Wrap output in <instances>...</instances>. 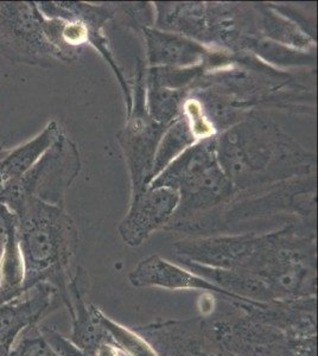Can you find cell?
<instances>
[{
	"instance_id": "cell-1",
	"label": "cell",
	"mask_w": 318,
	"mask_h": 356,
	"mask_svg": "<svg viewBox=\"0 0 318 356\" xmlns=\"http://www.w3.org/2000/svg\"><path fill=\"white\" fill-rule=\"evenodd\" d=\"M218 164L238 193L314 174L316 159L273 122L248 117L215 138Z\"/></svg>"
},
{
	"instance_id": "cell-2",
	"label": "cell",
	"mask_w": 318,
	"mask_h": 356,
	"mask_svg": "<svg viewBox=\"0 0 318 356\" xmlns=\"http://www.w3.org/2000/svg\"><path fill=\"white\" fill-rule=\"evenodd\" d=\"M159 186L173 188L180 194L177 209L163 229L193 236L227 232L225 211L238 191L218 164L215 138L189 146L148 188Z\"/></svg>"
},
{
	"instance_id": "cell-3",
	"label": "cell",
	"mask_w": 318,
	"mask_h": 356,
	"mask_svg": "<svg viewBox=\"0 0 318 356\" xmlns=\"http://www.w3.org/2000/svg\"><path fill=\"white\" fill-rule=\"evenodd\" d=\"M8 207L16 218L17 234L24 264L22 292L37 284L56 288L65 304L72 264L79 247V231L65 208L31 196H22Z\"/></svg>"
},
{
	"instance_id": "cell-4",
	"label": "cell",
	"mask_w": 318,
	"mask_h": 356,
	"mask_svg": "<svg viewBox=\"0 0 318 356\" xmlns=\"http://www.w3.org/2000/svg\"><path fill=\"white\" fill-rule=\"evenodd\" d=\"M240 271L262 280L274 300L316 297V235L294 225L258 235L253 254Z\"/></svg>"
},
{
	"instance_id": "cell-5",
	"label": "cell",
	"mask_w": 318,
	"mask_h": 356,
	"mask_svg": "<svg viewBox=\"0 0 318 356\" xmlns=\"http://www.w3.org/2000/svg\"><path fill=\"white\" fill-rule=\"evenodd\" d=\"M208 349L237 356H317V337L296 339L245 315L206 320Z\"/></svg>"
},
{
	"instance_id": "cell-6",
	"label": "cell",
	"mask_w": 318,
	"mask_h": 356,
	"mask_svg": "<svg viewBox=\"0 0 318 356\" xmlns=\"http://www.w3.org/2000/svg\"><path fill=\"white\" fill-rule=\"evenodd\" d=\"M0 56L13 65L40 68L65 63L45 36L36 1H0Z\"/></svg>"
},
{
	"instance_id": "cell-7",
	"label": "cell",
	"mask_w": 318,
	"mask_h": 356,
	"mask_svg": "<svg viewBox=\"0 0 318 356\" xmlns=\"http://www.w3.org/2000/svg\"><path fill=\"white\" fill-rule=\"evenodd\" d=\"M81 170L80 152L65 134L17 182L0 191V203L8 206L22 196L63 207L65 193Z\"/></svg>"
},
{
	"instance_id": "cell-8",
	"label": "cell",
	"mask_w": 318,
	"mask_h": 356,
	"mask_svg": "<svg viewBox=\"0 0 318 356\" xmlns=\"http://www.w3.org/2000/svg\"><path fill=\"white\" fill-rule=\"evenodd\" d=\"M134 102L125 129L119 134L132 183V196L141 194L150 184L153 158L163 134L169 126L154 122L146 108L145 69L139 61L136 77Z\"/></svg>"
},
{
	"instance_id": "cell-9",
	"label": "cell",
	"mask_w": 318,
	"mask_h": 356,
	"mask_svg": "<svg viewBox=\"0 0 318 356\" xmlns=\"http://www.w3.org/2000/svg\"><path fill=\"white\" fill-rule=\"evenodd\" d=\"M258 234H218L191 236L173 245L178 259L222 270H241L248 263Z\"/></svg>"
},
{
	"instance_id": "cell-10",
	"label": "cell",
	"mask_w": 318,
	"mask_h": 356,
	"mask_svg": "<svg viewBox=\"0 0 318 356\" xmlns=\"http://www.w3.org/2000/svg\"><path fill=\"white\" fill-rule=\"evenodd\" d=\"M65 305L56 288L37 284L13 300L0 303V343L10 349L22 332L42 323L43 318Z\"/></svg>"
},
{
	"instance_id": "cell-11",
	"label": "cell",
	"mask_w": 318,
	"mask_h": 356,
	"mask_svg": "<svg viewBox=\"0 0 318 356\" xmlns=\"http://www.w3.org/2000/svg\"><path fill=\"white\" fill-rule=\"evenodd\" d=\"M180 202L177 191L168 186L146 188L132 196L129 213L119 225V234L129 246H141L150 235L163 229Z\"/></svg>"
},
{
	"instance_id": "cell-12",
	"label": "cell",
	"mask_w": 318,
	"mask_h": 356,
	"mask_svg": "<svg viewBox=\"0 0 318 356\" xmlns=\"http://www.w3.org/2000/svg\"><path fill=\"white\" fill-rule=\"evenodd\" d=\"M242 315L296 339L317 337V297L232 305Z\"/></svg>"
},
{
	"instance_id": "cell-13",
	"label": "cell",
	"mask_w": 318,
	"mask_h": 356,
	"mask_svg": "<svg viewBox=\"0 0 318 356\" xmlns=\"http://www.w3.org/2000/svg\"><path fill=\"white\" fill-rule=\"evenodd\" d=\"M129 283L136 288H159L166 290H193L218 295L230 305L238 303H252L253 300H244L215 286L208 280L193 272L163 259L159 255H151L141 260L129 275Z\"/></svg>"
},
{
	"instance_id": "cell-14",
	"label": "cell",
	"mask_w": 318,
	"mask_h": 356,
	"mask_svg": "<svg viewBox=\"0 0 318 356\" xmlns=\"http://www.w3.org/2000/svg\"><path fill=\"white\" fill-rule=\"evenodd\" d=\"M133 329L151 344L158 356H195L209 347L203 317L156 322Z\"/></svg>"
},
{
	"instance_id": "cell-15",
	"label": "cell",
	"mask_w": 318,
	"mask_h": 356,
	"mask_svg": "<svg viewBox=\"0 0 318 356\" xmlns=\"http://www.w3.org/2000/svg\"><path fill=\"white\" fill-rule=\"evenodd\" d=\"M68 296L65 307L72 317L70 340L88 356H94L97 347L102 343H111L109 334L97 320L93 304L87 303L89 292L88 272L77 266L68 284Z\"/></svg>"
},
{
	"instance_id": "cell-16",
	"label": "cell",
	"mask_w": 318,
	"mask_h": 356,
	"mask_svg": "<svg viewBox=\"0 0 318 356\" xmlns=\"http://www.w3.org/2000/svg\"><path fill=\"white\" fill-rule=\"evenodd\" d=\"M144 33L152 65H163L168 68L196 65L209 54L208 49L177 33H161L153 29H144Z\"/></svg>"
},
{
	"instance_id": "cell-17",
	"label": "cell",
	"mask_w": 318,
	"mask_h": 356,
	"mask_svg": "<svg viewBox=\"0 0 318 356\" xmlns=\"http://www.w3.org/2000/svg\"><path fill=\"white\" fill-rule=\"evenodd\" d=\"M61 134L63 132L58 124L50 122L36 137L13 149H8V154L0 163V179L3 188L23 177L54 145Z\"/></svg>"
},
{
	"instance_id": "cell-18",
	"label": "cell",
	"mask_w": 318,
	"mask_h": 356,
	"mask_svg": "<svg viewBox=\"0 0 318 356\" xmlns=\"http://www.w3.org/2000/svg\"><path fill=\"white\" fill-rule=\"evenodd\" d=\"M196 140L190 131L186 118L183 114L177 120L171 124L163 134L161 142L158 144L157 150L153 158L152 169L150 174V183L152 182L161 171L175 161L180 154L186 151L189 146L195 144ZM150 186V184H149Z\"/></svg>"
},
{
	"instance_id": "cell-19",
	"label": "cell",
	"mask_w": 318,
	"mask_h": 356,
	"mask_svg": "<svg viewBox=\"0 0 318 356\" xmlns=\"http://www.w3.org/2000/svg\"><path fill=\"white\" fill-rule=\"evenodd\" d=\"M186 89L166 88L157 82L148 80V102L150 117L154 122L170 126L180 118V111L184 102Z\"/></svg>"
},
{
	"instance_id": "cell-20",
	"label": "cell",
	"mask_w": 318,
	"mask_h": 356,
	"mask_svg": "<svg viewBox=\"0 0 318 356\" xmlns=\"http://www.w3.org/2000/svg\"><path fill=\"white\" fill-rule=\"evenodd\" d=\"M95 315L109 336V340L119 352L126 356H158L151 344L133 328H127L109 318L105 312L94 305Z\"/></svg>"
},
{
	"instance_id": "cell-21",
	"label": "cell",
	"mask_w": 318,
	"mask_h": 356,
	"mask_svg": "<svg viewBox=\"0 0 318 356\" xmlns=\"http://www.w3.org/2000/svg\"><path fill=\"white\" fill-rule=\"evenodd\" d=\"M182 110H183V117L186 118L188 126L196 142L214 138L216 134V129L214 127L213 122H210L206 111L198 97L186 99L182 106Z\"/></svg>"
},
{
	"instance_id": "cell-22",
	"label": "cell",
	"mask_w": 318,
	"mask_h": 356,
	"mask_svg": "<svg viewBox=\"0 0 318 356\" xmlns=\"http://www.w3.org/2000/svg\"><path fill=\"white\" fill-rule=\"evenodd\" d=\"M40 325L28 328L22 332L8 349L6 356H57L49 348L40 332Z\"/></svg>"
},
{
	"instance_id": "cell-23",
	"label": "cell",
	"mask_w": 318,
	"mask_h": 356,
	"mask_svg": "<svg viewBox=\"0 0 318 356\" xmlns=\"http://www.w3.org/2000/svg\"><path fill=\"white\" fill-rule=\"evenodd\" d=\"M40 332L45 342L57 356H88L82 349L74 344L70 339L61 335L56 329L40 324Z\"/></svg>"
},
{
	"instance_id": "cell-24",
	"label": "cell",
	"mask_w": 318,
	"mask_h": 356,
	"mask_svg": "<svg viewBox=\"0 0 318 356\" xmlns=\"http://www.w3.org/2000/svg\"><path fill=\"white\" fill-rule=\"evenodd\" d=\"M16 222V218L8 207L0 203V260L4 254L5 246L8 243V233Z\"/></svg>"
},
{
	"instance_id": "cell-25",
	"label": "cell",
	"mask_w": 318,
	"mask_h": 356,
	"mask_svg": "<svg viewBox=\"0 0 318 356\" xmlns=\"http://www.w3.org/2000/svg\"><path fill=\"white\" fill-rule=\"evenodd\" d=\"M121 353L112 343H102L97 347L94 356H120Z\"/></svg>"
},
{
	"instance_id": "cell-26",
	"label": "cell",
	"mask_w": 318,
	"mask_h": 356,
	"mask_svg": "<svg viewBox=\"0 0 318 356\" xmlns=\"http://www.w3.org/2000/svg\"><path fill=\"white\" fill-rule=\"evenodd\" d=\"M195 356H237L230 354V353L222 352L218 349H203L200 352L196 353Z\"/></svg>"
},
{
	"instance_id": "cell-27",
	"label": "cell",
	"mask_w": 318,
	"mask_h": 356,
	"mask_svg": "<svg viewBox=\"0 0 318 356\" xmlns=\"http://www.w3.org/2000/svg\"><path fill=\"white\" fill-rule=\"evenodd\" d=\"M8 149H6L5 146L0 145V163L1 161L4 159L5 156L8 154ZM3 189V183H1V179H0V191Z\"/></svg>"
},
{
	"instance_id": "cell-28",
	"label": "cell",
	"mask_w": 318,
	"mask_h": 356,
	"mask_svg": "<svg viewBox=\"0 0 318 356\" xmlns=\"http://www.w3.org/2000/svg\"><path fill=\"white\" fill-rule=\"evenodd\" d=\"M8 349L3 346V344L0 343V356H6L8 355Z\"/></svg>"
}]
</instances>
